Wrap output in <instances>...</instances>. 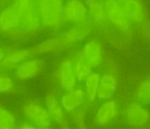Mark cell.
I'll return each instance as SVG.
<instances>
[{
    "mask_svg": "<svg viewBox=\"0 0 150 129\" xmlns=\"http://www.w3.org/2000/svg\"><path fill=\"white\" fill-rule=\"evenodd\" d=\"M117 88V79L114 74L105 73L100 76L98 98L102 101L111 99Z\"/></svg>",
    "mask_w": 150,
    "mask_h": 129,
    "instance_id": "cell-12",
    "label": "cell"
},
{
    "mask_svg": "<svg viewBox=\"0 0 150 129\" xmlns=\"http://www.w3.org/2000/svg\"><path fill=\"white\" fill-rule=\"evenodd\" d=\"M117 114V103L114 100L103 101L97 109L95 114V122L100 125H105L112 123Z\"/></svg>",
    "mask_w": 150,
    "mask_h": 129,
    "instance_id": "cell-9",
    "label": "cell"
},
{
    "mask_svg": "<svg viewBox=\"0 0 150 129\" xmlns=\"http://www.w3.org/2000/svg\"><path fill=\"white\" fill-rule=\"evenodd\" d=\"M70 58L73 62V67L78 81L79 82H83L85 79L92 73V69L93 67L84 57L82 50L81 51L75 52Z\"/></svg>",
    "mask_w": 150,
    "mask_h": 129,
    "instance_id": "cell-15",
    "label": "cell"
},
{
    "mask_svg": "<svg viewBox=\"0 0 150 129\" xmlns=\"http://www.w3.org/2000/svg\"><path fill=\"white\" fill-rule=\"evenodd\" d=\"M59 86L62 92L70 90L77 86L79 82L70 57L60 62L58 68Z\"/></svg>",
    "mask_w": 150,
    "mask_h": 129,
    "instance_id": "cell-6",
    "label": "cell"
},
{
    "mask_svg": "<svg viewBox=\"0 0 150 129\" xmlns=\"http://www.w3.org/2000/svg\"><path fill=\"white\" fill-rule=\"evenodd\" d=\"M5 51H4V48H1L0 47V64H1V61L3 60V58H4V55H5Z\"/></svg>",
    "mask_w": 150,
    "mask_h": 129,
    "instance_id": "cell-25",
    "label": "cell"
},
{
    "mask_svg": "<svg viewBox=\"0 0 150 129\" xmlns=\"http://www.w3.org/2000/svg\"><path fill=\"white\" fill-rule=\"evenodd\" d=\"M42 62L39 59H28L16 67V73L20 79H33L40 72Z\"/></svg>",
    "mask_w": 150,
    "mask_h": 129,
    "instance_id": "cell-13",
    "label": "cell"
},
{
    "mask_svg": "<svg viewBox=\"0 0 150 129\" xmlns=\"http://www.w3.org/2000/svg\"><path fill=\"white\" fill-rule=\"evenodd\" d=\"M107 21L120 28L123 33L129 35L132 31V19L117 0H103Z\"/></svg>",
    "mask_w": 150,
    "mask_h": 129,
    "instance_id": "cell-3",
    "label": "cell"
},
{
    "mask_svg": "<svg viewBox=\"0 0 150 129\" xmlns=\"http://www.w3.org/2000/svg\"><path fill=\"white\" fill-rule=\"evenodd\" d=\"M90 21L100 24L107 21L103 0H84Z\"/></svg>",
    "mask_w": 150,
    "mask_h": 129,
    "instance_id": "cell-18",
    "label": "cell"
},
{
    "mask_svg": "<svg viewBox=\"0 0 150 129\" xmlns=\"http://www.w3.org/2000/svg\"><path fill=\"white\" fill-rule=\"evenodd\" d=\"M82 52L92 67H97L100 64L102 60V48L98 40L95 39L88 40L83 45Z\"/></svg>",
    "mask_w": 150,
    "mask_h": 129,
    "instance_id": "cell-16",
    "label": "cell"
},
{
    "mask_svg": "<svg viewBox=\"0 0 150 129\" xmlns=\"http://www.w3.org/2000/svg\"><path fill=\"white\" fill-rule=\"evenodd\" d=\"M61 95L59 102L66 113L72 114L79 108L86 99L84 89L80 87H74L70 90L64 92Z\"/></svg>",
    "mask_w": 150,
    "mask_h": 129,
    "instance_id": "cell-7",
    "label": "cell"
},
{
    "mask_svg": "<svg viewBox=\"0 0 150 129\" xmlns=\"http://www.w3.org/2000/svg\"><path fill=\"white\" fill-rule=\"evenodd\" d=\"M62 49L61 45L57 37L47 38L41 41L33 49L34 53L37 54H49L54 51Z\"/></svg>",
    "mask_w": 150,
    "mask_h": 129,
    "instance_id": "cell-20",
    "label": "cell"
},
{
    "mask_svg": "<svg viewBox=\"0 0 150 129\" xmlns=\"http://www.w3.org/2000/svg\"><path fill=\"white\" fill-rule=\"evenodd\" d=\"M125 118L128 124L133 126H141L149 121V111L139 103H132L125 111Z\"/></svg>",
    "mask_w": 150,
    "mask_h": 129,
    "instance_id": "cell-10",
    "label": "cell"
},
{
    "mask_svg": "<svg viewBox=\"0 0 150 129\" xmlns=\"http://www.w3.org/2000/svg\"><path fill=\"white\" fill-rule=\"evenodd\" d=\"M15 83L11 78L6 76H0V94L7 93L13 89Z\"/></svg>",
    "mask_w": 150,
    "mask_h": 129,
    "instance_id": "cell-23",
    "label": "cell"
},
{
    "mask_svg": "<svg viewBox=\"0 0 150 129\" xmlns=\"http://www.w3.org/2000/svg\"><path fill=\"white\" fill-rule=\"evenodd\" d=\"M75 114L74 117H73V122L76 125H82L85 123V119H86V109L84 106H81L79 108L73 112Z\"/></svg>",
    "mask_w": 150,
    "mask_h": 129,
    "instance_id": "cell-24",
    "label": "cell"
},
{
    "mask_svg": "<svg viewBox=\"0 0 150 129\" xmlns=\"http://www.w3.org/2000/svg\"><path fill=\"white\" fill-rule=\"evenodd\" d=\"M100 75L98 73H91L84 80V92L86 98L90 103L94 102L98 98V86Z\"/></svg>",
    "mask_w": 150,
    "mask_h": 129,
    "instance_id": "cell-19",
    "label": "cell"
},
{
    "mask_svg": "<svg viewBox=\"0 0 150 129\" xmlns=\"http://www.w3.org/2000/svg\"><path fill=\"white\" fill-rule=\"evenodd\" d=\"M122 7L133 21H142L144 18L145 12L141 0H117Z\"/></svg>",
    "mask_w": 150,
    "mask_h": 129,
    "instance_id": "cell-17",
    "label": "cell"
},
{
    "mask_svg": "<svg viewBox=\"0 0 150 129\" xmlns=\"http://www.w3.org/2000/svg\"><path fill=\"white\" fill-rule=\"evenodd\" d=\"M35 10L41 23L48 27L57 28L62 23V7L64 0H34Z\"/></svg>",
    "mask_w": 150,
    "mask_h": 129,
    "instance_id": "cell-2",
    "label": "cell"
},
{
    "mask_svg": "<svg viewBox=\"0 0 150 129\" xmlns=\"http://www.w3.org/2000/svg\"><path fill=\"white\" fill-rule=\"evenodd\" d=\"M62 21L74 25H87L90 21L86 4L83 0H64Z\"/></svg>",
    "mask_w": 150,
    "mask_h": 129,
    "instance_id": "cell-4",
    "label": "cell"
},
{
    "mask_svg": "<svg viewBox=\"0 0 150 129\" xmlns=\"http://www.w3.org/2000/svg\"><path fill=\"white\" fill-rule=\"evenodd\" d=\"M88 35L86 25H75L74 27L63 32L57 36L62 48H69L76 45Z\"/></svg>",
    "mask_w": 150,
    "mask_h": 129,
    "instance_id": "cell-8",
    "label": "cell"
},
{
    "mask_svg": "<svg viewBox=\"0 0 150 129\" xmlns=\"http://www.w3.org/2000/svg\"><path fill=\"white\" fill-rule=\"evenodd\" d=\"M16 123V114L7 107L0 104V127H10Z\"/></svg>",
    "mask_w": 150,
    "mask_h": 129,
    "instance_id": "cell-22",
    "label": "cell"
},
{
    "mask_svg": "<svg viewBox=\"0 0 150 129\" xmlns=\"http://www.w3.org/2000/svg\"><path fill=\"white\" fill-rule=\"evenodd\" d=\"M22 114L31 123L38 126L47 127L53 123L52 118L44 106L37 102L25 103L21 108Z\"/></svg>",
    "mask_w": 150,
    "mask_h": 129,
    "instance_id": "cell-5",
    "label": "cell"
},
{
    "mask_svg": "<svg viewBox=\"0 0 150 129\" xmlns=\"http://www.w3.org/2000/svg\"><path fill=\"white\" fill-rule=\"evenodd\" d=\"M45 105L53 122L59 125L65 123L66 112L55 94L52 92L47 94L45 98Z\"/></svg>",
    "mask_w": 150,
    "mask_h": 129,
    "instance_id": "cell-11",
    "label": "cell"
},
{
    "mask_svg": "<svg viewBox=\"0 0 150 129\" xmlns=\"http://www.w3.org/2000/svg\"><path fill=\"white\" fill-rule=\"evenodd\" d=\"M31 32L24 18L12 6L4 7L0 12V34L19 36Z\"/></svg>",
    "mask_w": 150,
    "mask_h": 129,
    "instance_id": "cell-1",
    "label": "cell"
},
{
    "mask_svg": "<svg viewBox=\"0 0 150 129\" xmlns=\"http://www.w3.org/2000/svg\"><path fill=\"white\" fill-rule=\"evenodd\" d=\"M33 54V49L13 50L6 52L0 65L5 69L16 68L18 64L31 58Z\"/></svg>",
    "mask_w": 150,
    "mask_h": 129,
    "instance_id": "cell-14",
    "label": "cell"
},
{
    "mask_svg": "<svg viewBox=\"0 0 150 129\" xmlns=\"http://www.w3.org/2000/svg\"><path fill=\"white\" fill-rule=\"evenodd\" d=\"M138 101L142 104L150 103V78H146L140 82L136 92Z\"/></svg>",
    "mask_w": 150,
    "mask_h": 129,
    "instance_id": "cell-21",
    "label": "cell"
}]
</instances>
